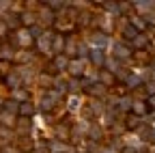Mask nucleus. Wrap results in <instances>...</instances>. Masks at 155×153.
I'll return each instance as SVG.
<instances>
[{"instance_id":"9b49d317","label":"nucleus","mask_w":155,"mask_h":153,"mask_svg":"<svg viewBox=\"0 0 155 153\" xmlns=\"http://www.w3.org/2000/svg\"><path fill=\"white\" fill-rule=\"evenodd\" d=\"M131 22H134V28H138V30H142V28H144V22L140 20V17H134Z\"/></svg>"},{"instance_id":"a211bd4d","label":"nucleus","mask_w":155,"mask_h":153,"mask_svg":"<svg viewBox=\"0 0 155 153\" xmlns=\"http://www.w3.org/2000/svg\"><path fill=\"white\" fill-rule=\"evenodd\" d=\"M22 20H24V24H32V20H35V15H28V13H26V15L22 17Z\"/></svg>"},{"instance_id":"423d86ee","label":"nucleus","mask_w":155,"mask_h":153,"mask_svg":"<svg viewBox=\"0 0 155 153\" xmlns=\"http://www.w3.org/2000/svg\"><path fill=\"white\" fill-rule=\"evenodd\" d=\"M134 45H136V48H144V45H147V37L138 35V37L134 39Z\"/></svg>"},{"instance_id":"39448f33","label":"nucleus","mask_w":155,"mask_h":153,"mask_svg":"<svg viewBox=\"0 0 155 153\" xmlns=\"http://www.w3.org/2000/svg\"><path fill=\"white\" fill-rule=\"evenodd\" d=\"M134 112H136V114H144V112H147V106H144L142 101H136V104H134Z\"/></svg>"},{"instance_id":"1a4fd4ad","label":"nucleus","mask_w":155,"mask_h":153,"mask_svg":"<svg viewBox=\"0 0 155 153\" xmlns=\"http://www.w3.org/2000/svg\"><path fill=\"white\" fill-rule=\"evenodd\" d=\"M30 112H32L30 104H22V106H19V114H30Z\"/></svg>"},{"instance_id":"6ab92c4d","label":"nucleus","mask_w":155,"mask_h":153,"mask_svg":"<svg viewBox=\"0 0 155 153\" xmlns=\"http://www.w3.org/2000/svg\"><path fill=\"white\" fill-rule=\"evenodd\" d=\"M106 5H108V7H106L108 11H114V13H116V11H119V7H116V5H112V2H106Z\"/></svg>"},{"instance_id":"2eb2a0df","label":"nucleus","mask_w":155,"mask_h":153,"mask_svg":"<svg viewBox=\"0 0 155 153\" xmlns=\"http://www.w3.org/2000/svg\"><path fill=\"white\" fill-rule=\"evenodd\" d=\"M91 93H93V95H101V93H104V86H101V84H95Z\"/></svg>"},{"instance_id":"aec40b11","label":"nucleus","mask_w":155,"mask_h":153,"mask_svg":"<svg viewBox=\"0 0 155 153\" xmlns=\"http://www.w3.org/2000/svg\"><path fill=\"white\" fill-rule=\"evenodd\" d=\"M149 106L155 108V95H151V97H149Z\"/></svg>"},{"instance_id":"9d476101","label":"nucleus","mask_w":155,"mask_h":153,"mask_svg":"<svg viewBox=\"0 0 155 153\" xmlns=\"http://www.w3.org/2000/svg\"><path fill=\"white\" fill-rule=\"evenodd\" d=\"M125 37H131V39H136V37H138V32H136V28L127 26V28H125Z\"/></svg>"},{"instance_id":"f8f14e48","label":"nucleus","mask_w":155,"mask_h":153,"mask_svg":"<svg viewBox=\"0 0 155 153\" xmlns=\"http://www.w3.org/2000/svg\"><path fill=\"white\" fill-rule=\"evenodd\" d=\"M127 84H129V86L140 84V78H138V75H129V78H127Z\"/></svg>"},{"instance_id":"4468645a","label":"nucleus","mask_w":155,"mask_h":153,"mask_svg":"<svg viewBox=\"0 0 155 153\" xmlns=\"http://www.w3.org/2000/svg\"><path fill=\"white\" fill-rule=\"evenodd\" d=\"M5 108H7L9 112H15V110H17V104H15V101H7V104H5Z\"/></svg>"},{"instance_id":"dca6fc26","label":"nucleus","mask_w":155,"mask_h":153,"mask_svg":"<svg viewBox=\"0 0 155 153\" xmlns=\"http://www.w3.org/2000/svg\"><path fill=\"white\" fill-rule=\"evenodd\" d=\"M56 65L61 67V69H63V67H67V58H63V56H58V58H56Z\"/></svg>"},{"instance_id":"7ed1b4c3","label":"nucleus","mask_w":155,"mask_h":153,"mask_svg":"<svg viewBox=\"0 0 155 153\" xmlns=\"http://www.w3.org/2000/svg\"><path fill=\"white\" fill-rule=\"evenodd\" d=\"M17 39H19V43H22V45H28V43H30V32L22 30V32L17 35Z\"/></svg>"},{"instance_id":"20e7f679","label":"nucleus","mask_w":155,"mask_h":153,"mask_svg":"<svg viewBox=\"0 0 155 153\" xmlns=\"http://www.w3.org/2000/svg\"><path fill=\"white\" fill-rule=\"evenodd\" d=\"M93 63H97V65H101L104 63V54H101V50H93Z\"/></svg>"},{"instance_id":"f257e3e1","label":"nucleus","mask_w":155,"mask_h":153,"mask_svg":"<svg viewBox=\"0 0 155 153\" xmlns=\"http://www.w3.org/2000/svg\"><path fill=\"white\" fill-rule=\"evenodd\" d=\"M114 54L119 56V58H129V56H131L129 48H125V45H121V43H116V45H114Z\"/></svg>"},{"instance_id":"4be33fe9","label":"nucleus","mask_w":155,"mask_h":153,"mask_svg":"<svg viewBox=\"0 0 155 153\" xmlns=\"http://www.w3.org/2000/svg\"><path fill=\"white\" fill-rule=\"evenodd\" d=\"M43 20H52V13L50 11H43Z\"/></svg>"},{"instance_id":"412c9836","label":"nucleus","mask_w":155,"mask_h":153,"mask_svg":"<svg viewBox=\"0 0 155 153\" xmlns=\"http://www.w3.org/2000/svg\"><path fill=\"white\" fill-rule=\"evenodd\" d=\"M91 136L93 138H99V129H91Z\"/></svg>"},{"instance_id":"5701e85b","label":"nucleus","mask_w":155,"mask_h":153,"mask_svg":"<svg viewBox=\"0 0 155 153\" xmlns=\"http://www.w3.org/2000/svg\"><path fill=\"white\" fill-rule=\"evenodd\" d=\"M35 153H45V151H35Z\"/></svg>"},{"instance_id":"0eeeda50","label":"nucleus","mask_w":155,"mask_h":153,"mask_svg":"<svg viewBox=\"0 0 155 153\" xmlns=\"http://www.w3.org/2000/svg\"><path fill=\"white\" fill-rule=\"evenodd\" d=\"M39 48H41V50H48V48H50V35H48V37L43 35L41 39H39Z\"/></svg>"},{"instance_id":"f3484780","label":"nucleus","mask_w":155,"mask_h":153,"mask_svg":"<svg viewBox=\"0 0 155 153\" xmlns=\"http://www.w3.org/2000/svg\"><path fill=\"white\" fill-rule=\"evenodd\" d=\"M121 106H123V110H129V108H131V101L125 97V99H121Z\"/></svg>"},{"instance_id":"f03ea898","label":"nucleus","mask_w":155,"mask_h":153,"mask_svg":"<svg viewBox=\"0 0 155 153\" xmlns=\"http://www.w3.org/2000/svg\"><path fill=\"white\" fill-rule=\"evenodd\" d=\"M93 43H95V45H99V48H104V45L108 43V39H106V35L99 32V35H95V37H93Z\"/></svg>"},{"instance_id":"ddd939ff","label":"nucleus","mask_w":155,"mask_h":153,"mask_svg":"<svg viewBox=\"0 0 155 153\" xmlns=\"http://www.w3.org/2000/svg\"><path fill=\"white\" fill-rule=\"evenodd\" d=\"M78 104H80V99H78V97H71V99H69V108H71V110H78Z\"/></svg>"},{"instance_id":"6e6552de","label":"nucleus","mask_w":155,"mask_h":153,"mask_svg":"<svg viewBox=\"0 0 155 153\" xmlns=\"http://www.w3.org/2000/svg\"><path fill=\"white\" fill-rule=\"evenodd\" d=\"M69 71H71V73H78V71H82V63H78V61H73V63L69 65Z\"/></svg>"}]
</instances>
